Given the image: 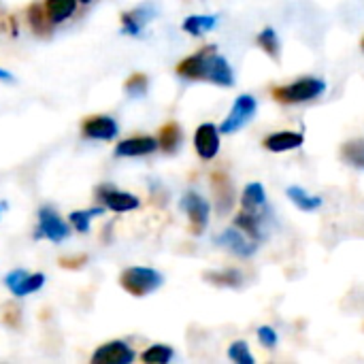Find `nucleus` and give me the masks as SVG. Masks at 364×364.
Here are the masks:
<instances>
[{
  "instance_id": "obj_1",
  "label": "nucleus",
  "mask_w": 364,
  "mask_h": 364,
  "mask_svg": "<svg viewBox=\"0 0 364 364\" xmlns=\"http://www.w3.org/2000/svg\"><path fill=\"white\" fill-rule=\"evenodd\" d=\"M119 284L122 288L136 296V299H143L151 292H156L162 284H164V277L154 271V269H145V267H130L122 273L119 277Z\"/></svg>"
},
{
  "instance_id": "obj_2",
  "label": "nucleus",
  "mask_w": 364,
  "mask_h": 364,
  "mask_svg": "<svg viewBox=\"0 0 364 364\" xmlns=\"http://www.w3.org/2000/svg\"><path fill=\"white\" fill-rule=\"evenodd\" d=\"M324 90H326V83H324L322 79L307 77V79L294 81V83H290V85L275 87L273 96H275L279 102H286V105H299V102H307V100L318 98Z\"/></svg>"
},
{
  "instance_id": "obj_3",
  "label": "nucleus",
  "mask_w": 364,
  "mask_h": 364,
  "mask_svg": "<svg viewBox=\"0 0 364 364\" xmlns=\"http://www.w3.org/2000/svg\"><path fill=\"white\" fill-rule=\"evenodd\" d=\"M203 53H205L203 55V79L224 85V87L235 85V75H232V68L226 62V58L218 55L215 47H205Z\"/></svg>"
},
{
  "instance_id": "obj_4",
  "label": "nucleus",
  "mask_w": 364,
  "mask_h": 364,
  "mask_svg": "<svg viewBox=\"0 0 364 364\" xmlns=\"http://www.w3.org/2000/svg\"><path fill=\"white\" fill-rule=\"evenodd\" d=\"M256 109H258V105H256V98L254 96H250V94L239 96L235 100L232 109H230V115L222 122L220 132L222 134H232V132L241 130L256 115Z\"/></svg>"
},
{
  "instance_id": "obj_5",
  "label": "nucleus",
  "mask_w": 364,
  "mask_h": 364,
  "mask_svg": "<svg viewBox=\"0 0 364 364\" xmlns=\"http://www.w3.org/2000/svg\"><path fill=\"white\" fill-rule=\"evenodd\" d=\"M181 209L188 213V218H190V224H192V232L194 235H200L205 228H207V224H209V203L200 196V194H196V192H188L183 198H181Z\"/></svg>"
},
{
  "instance_id": "obj_6",
  "label": "nucleus",
  "mask_w": 364,
  "mask_h": 364,
  "mask_svg": "<svg viewBox=\"0 0 364 364\" xmlns=\"http://www.w3.org/2000/svg\"><path fill=\"white\" fill-rule=\"evenodd\" d=\"M47 237L53 243H60L68 237V224L49 207H41L38 209V232L36 239Z\"/></svg>"
},
{
  "instance_id": "obj_7",
  "label": "nucleus",
  "mask_w": 364,
  "mask_h": 364,
  "mask_svg": "<svg viewBox=\"0 0 364 364\" xmlns=\"http://www.w3.org/2000/svg\"><path fill=\"white\" fill-rule=\"evenodd\" d=\"M4 284H6V288L11 290L13 296L21 299V296H28V294L41 290L43 284H45V275H43V273L30 275V273H26V271L19 269V271H11V273L6 275Z\"/></svg>"
},
{
  "instance_id": "obj_8",
  "label": "nucleus",
  "mask_w": 364,
  "mask_h": 364,
  "mask_svg": "<svg viewBox=\"0 0 364 364\" xmlns=\"http://www.w3.org/2000/svg\"><path fill=\"white\" fill-rule=\"evenodd\" d=\"M136 358V354L130 350L128 343L124 341H111L107 346H100L94 356L92 363L94 364H130Z\"/></svg>"
},
{
  "instance_id": "obj_9",
  "label": "nucleus",
  "mask_w": 364,
  "mask_h": 364,
  "mask_svg": "<svg viewBox=\"0 0 364 364\" xmlns=\"http://www.w3.org/2000/svg\"><path fill=\"white\" fill-rule=\"evenodd\" d=\"M194 147L203 160H213L220 151V128L215 124L198 126L194 134Z\"/></svg>"
},
{
  "instance_id": "obj_10",
  "label": "nucleus",
  "mask_w": 364,
  "mask_h": 364,
  "mask_svg": "<svg viewBox=\"0 0 364 364\" xmlns=\"http://www.w3.org/2000/svg\"><path fill=\"white\" fill-rule=\"evenodd\" d=\"M83 136L96 139V141H111L117 136V124L109 115H92L83 119Z\"/></svg>"
},
{
  "instance_id": "obj_11",
  "label": "nucleus",
  "mask_w": 364,
  "mask_h": 364,
  "mask_svg": "<svg viewBox=\"0 0 364 364\" xmlns=\"http://www.w3.org/2000/svg\"><path fill=\"white\" fill-rule=\"evenodd\" d=\"M158 149V139L154 136H132L115 147V156L122 158H134V156H149Z\"/></svg>"
},
{
  "instance_id": "obj_12",
  "label": "nucleus",
  "mask_w": 364,
  "mask_h": 364,
  "mask_svg": "<svg viewBox=\"0 0 364 364\" xmlns=\"http://www.w3.org/2000/svg\"><path fill=\"white\" fill-rule=\"evenodd\" d=\"M211 188H213V194H215L218 211H220V213H228V211L232 209V203H235V190H232V183H230L228 175H224V173H213V177H211Z\"/></svg>"
},
{
  "instance_id": "obj_13",
  "label": "nucleus",
  "mask_w": 364,
  "mask_h": 364,
  "mask_svg": "<svg viewBox=\"0 0 364 364\" xmlns=\"http://www.w3.org/2000/svg\"><path fill=\"white\" fill-rule=\"evenodd\" d=\"M220 245H224L226 250H230L232 254H237V256H241V258H247V256H252L254 252H256V245L254 243H250L237 228H228V230H224L218 239H215Z\"/></svg>"
},
{
  "instance_id": "obj_14",
  "label": "nucleus",
  "mask_w": 364,
  "mask_h": 364,
  "mask_svg": "<svg viewBox=\"0 0 364 364\" xmlns=\"http://www.w3.org/2000/svg\"><path fill=\"white\" fill-rule=\"evenodd\" d=\"M301 145H303V134L301 132H290V130L275 132V134H269L264 139V147L269 151H275V154L290 151V149H299Z\"/></svg>"
},
{
  "instance_id": "obj_15",
  "label": "nucleus",
  "mask_w": 364,
  "mask_h": 364,
  "mask_svg": "<svg viewBox=\"0 0 364 364\" xmlns=\"http://www.w3.org/2000/svg\"><path fill=\"white\" fill-rule=\"evenodd\" d=\"M102 203H105V207H109L115 213H126V211H132V209L139 207L136 196H132L128 192H117V190H111V192L102 194Z\"/></svg>"
},
{
  "instance_id": "obj_16",
  "label": "nucleus",
  "mask_w": 364,
  "mask_h": 364,
  "mask_svg": "<svg viewBox=\"0 0 364 364\" xmlns=\"http://www.w3.org/2000/svg\"><path fill=\"white\" fill-rule=\"evenodd\" d=\"M77 2L79 0H47L45 11L49 15L51 23H62L68 17H73L75 11H77Z\"/></svg>"
},
{
  "instance_id": "obj_17",
  "label": "nucleus",
  "mask_w": 364,
  "mask_h": 364,
  "mask_svg": "<svg viewBox=\"0 0 364 364\" xmlns=\"http://www.w3.org/2000/svg\"><path fill=\"white\" fill-rule=\"evenodd\" d=\"M264 200H267V196H264V188L260 183H250L241 196L243 211H247V213H260Z\"/></svg>"
},
{
  "instance_id": "obj_18",
  "label": "nucleus",
  "mask_w": 364,
  "mask_h": 364,
  "mask_svg": "<svg viewBox=\"0 0 364 364\" xmlns=\"http://www.w3.org/2000/svg\"><path fill=\"white\" fill-rule=\"evenodd\" d=\"M205 279L209 284L215 286H224V288H239L243 284V273L237 269H224V271H209L205 273Z\"/></svg>"
},
{
  "instance_id": "obj_19",
  "label": "nucleus",
  "mask_w": 364,
  "mask_h": 364,
  "mask_svg": "<svg viewBox=\"0 0 364 364\" xmlns=\"http://www.w3.org/2000/svg\"><path fill=\"white\" fill-rule=\"evenodd\" d=\"M154 17V11L151 9H134V11H128L122 15V21H124V30L128 34H139L141 28Z\"/></svg>"
},
{
  "instance_id": "obj_20",
  "label": "nucleus",
  "mask_w": 364,
  "mask_h": 364,
  "mask_svg": "<svg viewBox=\"0 0 364 364\" xmlns=\"http://www.w3.org/2000/svg\"><path fill=\"white\" fill-rule=\"evenodd\" d=\"M215 23H218L215 15H190L183 21V30L192 36H203L205 32L213 30Z\"/></svg>"
},
{
  "instance_id": "obj_21",
  "label": "nucleus",
  "mask_w": 364,
  "mask_h": 364,
  "mask_svg": "<svg viewBox=\"0 0 364 364\" xmlns=\"http://www.w3.org/2000/svg\"><path fill=\"white\" fill-rule=\"evenodd\" d=\"M286 194H288V198L301 209V211H316L318 207H322V198L320 196H311V194H307L303 188H299V186H290L288 190H286Z\"/></svg>"
},
{
  "instance_id": "obj_22",
  "label": "nucleus",
  "mask_w": 364,
  "mask_h": 364,
  "mask_svg": "<svg viewBox=\"0 0 364 364\" xmlns=\"http://www.w3.org/2000/svg\"><path fill=\"white\" fill-rule=\"evenodd\" d=\"M179 145H181V128L175 122H171L160 130L158 147H162L166 154H175L179 149Z\"/></svg>"
},
{
  "instance_id": "obj_23",
  "label": "nucleus",
  "mask_w": 364,
  "mask_h": 364,
  "mask_svg": "<svg viewBox=\"0 0 364 364\" xmlns=\"http://www.w3.org/2000/svg\"><path fill=\"white\" fill-rule=\"evenodd\" d=\"M28 19H30V26H32L34 34L47 36V34L51 32V26H53V23H51L47 11H45L41 4H32V6L28 9Z\"/></svg>"
},
{
  "instance_id": "obj_24",
  "label": "nucleus",
  "mask_w": 364,
  "mask_h": 364,
  "mask_svg": "<svg viewBox=\"0 0 364 364\" xmlns=\"http://www.w3.org/2000/svg\"><path fill=\"white\" fill-rule=\"evenodd\" d=\"M237 228H243V232H247L254 241H260L262 239V226H260V213H239L237 220H235Z\"/></svg>"
},
{
  "instance_id": "obj_25",
  "label": "nucleus",
  "mask_w": 364,
  "mask_h": 364,
  "mask_svg": "<svg viewBox=\"0 0 364 364\" xmlns=\"http://www.w3.org/2000/svg\"><path fill=\"white\" fill-rule=\"evenodd\" d=\"M341 158L356 168H364V139L348 141L341 147Z\"/></svg>"
},
{
  "instance_id": "obj_26",
  "label": "nucleus",
  "mask_w": 364,
  "mask_h": 364,
  "mask_svg": "<svg viewBox=\"0 0 364 364\" xmlns=\"http://www.w3.org/2000/svg\"><path fill=\"white\" fill-rule=\"evenodd\" d=\"M173 358V350L168 346H151L141 354V360L147 364H166Z\"/></svg>"
},
{
  "instance_id": "obj_27",
  "label": "nucleus",
  "mask_w": 364,
  "mask_h": 364,
  "mask_svg": "<svg viewBox=\"0 0 364 364\" xmlns=\"http://www.w3.org/2000/svg\"><path fill=\"white\" fill-rule=\"evenodd\" d=\"M258 45L271 55V58H277L279 55V38H277V32L273 28H264L260 34H258Z\"/></svg>"
},
{
  "instance_id": "obj_28",
  "label": "nucleus",
  "mask_w": 364,
  "mask_h": 364,
  "mask_svg": "<svg viewBox=\"0 0 364 364\" xmlns=\"http://www.w3.org/2000/svg\"><path fill=\"white\" fill-rule=\"evenodd\" d=\"M100 213H102V209L73 211V213L68 215V222L73 224V228H75V230H79V232H87V230H90V220H92L94 215H100Z\"/></svg>"
},
{
  "instance_id": "obj_29",
  "label": "nucleus",
  "mask_w": 364,
  "mask_h": 364,
  "mask_svg": "<svg viewBox=\"0 0 364 364\" xmlns=\"http://www.w3.org/2000/svg\"><path fill=\"white\" fill-rule=\"evenodd\" d=\"M228 358L239 364L256 363V360H254V356H252V352H250V346H247L245 341H235V343L228 348Z\"/></svg>"
},
{
  "instance_id": "obj_30",
  "label": "nucleus",
  "mask_w": 364,
  "mask_h": 364,
  "mask_svg": "<svg viewBox=\"0 0 364 364\" xmlns=\"http://www.w3.org/2000/svg\"><path fill=\"white\" fill-rule=\"evenodd\" d=\"M147 85H149L147 77H145L143 73H136V75H132V77L124 83V90H126L130 96H143V94L147 92Z\"/></svg>"
},
{
  "instance_id": "obj_31",
  "label": "nucleus",
  "mask_w": 364,
  "mask_h": 364,
  "mask_svg": "<svg viewBox=\"0 0 364 364\" xmlns=\"http://www.w3.org/2000/svg\"><path fill=\"white\" fill-rule=\"evenodd\" d=\"M258 339L269 350H275V346H277V333L271 326H260L258 328Z\"/></svg>"
},
{
  "instance_id": "obj_32",
  "label": "nucleus",
  "mask_w": 364,
  "mask_h": 364,
  "mask_svg": "<svg viewBox=\"0 0 364 364\" xmlns=\"http://www.w3.org/2000/svg\"><path fill=\"white\" fill-rule=\"evenodd\" d=\"M87 262V258L85 256H77V258H62L60 260V267H64V269H79V267H83Z\"/></svg>"
},
{
  "instance_id": "obj_33",
  "label": "nucleus",
  "mask_w": 364,
  "mask_h": 364,
  "mask_svg": "<svg viewBox=\"0 0 364 364\" xmlns=\"http://www.w3.org/2000/svg\"><path fill=\"white\" fill-rule=\"evenodd\" d=\"M0 79H2V81H13L11 73H9V70H4V68H0Z\"/></svg>"
},
{
  "instance_id": "obj_34",
  "label": "nucleus",
  "mask_w": 364,
  "mask_h": 364,
  "mask_svg": "<svg viewBox=\"0 0 364 364\" xmlns=\"http://www.w3.org/2000/svg\"><path fill=\"white\" fill-rule=\"evenodd\" d=\"M79 2H83V4H87V2H92V0H79Z\"/></svg>"
},
{
  "instance_id": "obj_35",
  "label": "nucleus",
  "mask_w": 364,
  "mask_h": 364,
  "mask_svg": "<svg viewBox=\"0 0 364 364\" xmlns=\"http://www.w3.org/2000/svg\"><path fill=\"white\" fill-rule=\"evenodd\" d=\"M363 51H364V38H363Z\"/></svg>"
}]
</instances>
